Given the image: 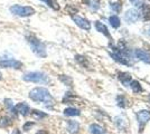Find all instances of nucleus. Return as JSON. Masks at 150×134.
<instances>
[{"label":"nucleus","instance_id":"nucleus-1","mask_svg":"<svg viewBox=\"0 0 150 134\" xmlns=\"http://www.w3.org/2000/svg\"><path fill=\"white\" fill-rule=\"evenodd\" d=\"M110 55L114 60L119 62L121 64L128 65V66H131L133 64L130 49L128 48L125 41H120L118 47H113L112 53H110Z\"/></svg>","mask_w":150,"mask_h":134},{"label":"nucleus","instance_id":"nucleus-2","mask_svg":"<svg viewBox=\"0 0 150 134\" xmlns=\"http://www.w3.org/2000/svg\"><path fill=\"white\" fill-rule=\"evenodd\" d=\"M29 97L35 102H53V98L50 96V92L46 88H43V87H36V88L31 89L30 93H29Z\"/></svg>","mask_w":150,"mask_h":134},{"label":"nucleus","instance_id":"nucleus-3","mask_svg":"<svg viewBox=\"0 0 150 134\" xmlns=\"http://www.w3.org/2000/svg\"><path fill=\"white\" fill-rule=\"evenodd\" d=\"M27 41L30 45V48L31 51H34V54H36L38 57H46V55H47L46 54V46L39 39L30 35V36H27Z\"/></svg>","mask_w":150,"mask_h":134},{"label":"nucleus","instance_id":"nucleus-4","mask_svg":"<svg viewBox=\"0 0 150 134\" xmlns=\"http://www.w3.org/2000/svg\"><path fill=\"white\" fill-rule=\"evenodd\" d=\"M23 79L25 82H31V83H48V77L40 72H30L24 75Z\"/></svg>","mask_w":150,"mask_h":134},{"label":"nucleus","instance_id":"nucleus-5","mask_svg":"<svg viewBox=\"0 0 150 134\" xmlns=\"http://www.w3.org/2000/svg\"><path fill=\"white\" fill-rule=\"evenodd\" d=\"M10 11L13 15L19 16V17H29V16H33L35 13V9L28 6L23 7V6H18V5H13V6L10 7Z\"/></svg>","mask_w":150,"mask_h":134},{"label":"nucleus","instance_id":"nucleus-6","mask_svg":"<svg viewBox=\"0 0 150 134\" xmlns=\"http://www.w3.org/2000/svg\"><path fill=\"white\" fill-rule=\"evenodd\" d=\"M72 19L74 21L76 25L79 26L80 28L82 29H84V30H90L91 29V24H90V21L88 19H85V18H82L80 16H76V15H73L72 16Z\"/></svg>","mask_w":150,"mask_h":134},{"label":"nucleus","instance_id":"nucleus-7","mask_svg":"<svg viewBox=\"0 0 150 134\" xmlns=\"http://www.w3.org/2000/svg\"><path fill=\"white\" fill-rule=\"evenodd\" d=\"M23 66V64L16 60V59H5V60H0V67H4V68H8V67H13L16 69H19L20 67Z\"/></svg>","mask_w":150,"mask_h":134},{"label":"nucleus","instance_id":"nucleus-8","mask_svg":"<svg viewBox=\"0 0 150 134\" xmlns=\"http://www.w3.org/2000/svg\"><path fill=\"white\" fill-rule=\"evenodd\" d=\"M139 18H140V13L136 9H130L125 15V19L128 22H136Z\"/></svg>","mask_w":150,"mask_h":134},{"label":"nucleus","instance_id":"nucleus-9","mask_svg":"<svg viewBox=\"0 0 150 134\" xmlns=\"http://www.w3.org/2000/svg\"><path fill=\"white\" fill-rule=\"evenodd\" d=\"M134 55H136V57L139 58L140 60L150 64V55L147 51H142V49H136V51H134Z\"/></svg>","mask_w":150,"mask_h":134},{"label":"nucleus","instance_id":"nucleus-10","mask_svg":"<svg viewBox=\"0 0 150 134\" xmlns=\"http://www.w3.org/2000/svg\"><path fill=\"white\" fill-rule=\"evenodd\" d=\"M13 111L15 113H19V114L26 116V115L28 114V112H29V106L27 104H25V103H19L18 105H16V107Z\"/></svg>","mask_w":150,"mask_h":134},{"label":"nucleus","instance_id":"nucleus-11","mask_svg":"<svg viewBox=\"0 0 150 134\" xmlns=\"http://www.w3.org/2000/svg\"><path fill=\"white\" fill-rule=\"evenodd\" d=\"M95 28H96V30H98V32H102L104 36H106L108 38L112 40V37H111V35L109 34V30H108V28L105 27V25H103V24L100 22V21H96V22H95Z\"/></svg>","mask_w":150,"mask_h":134},{"label":"nucleus","instance_id":"nucleus-12","mask_svg":"<svg viewBox=\"0 0 150 134\" xmlns=\"http://www.w3.org/2000/svg\"><path fill=\"white\" fill-rule=\"evenodd\" d=\"M110 7L113 11L120 13L122 10V1L121 0H111L110 1Z\"/></svg>","mask_w":150,"mask_h":134},{"label":"nucleus","instance_id":"nucleus-13","mask_svg":"<svg viewBox=\"0 0 150 134\" xmlns=\"http://www.w3.org/2000/svg\"><path fill=\"white\" fill-rule=\"evenodd\" d=\"M119 79L125 84V86H128V85H129V82L131 81V75H130L129 73H120Z\"/></svg>","mask_w":150,"mask_h":134},{"label":"nucleus","instance_id":"nucleus-14","mask_svg":"<svg viewBox=\"0 0 150 134\" xmlns=\"http://www.w3.org/2000/svg\"><path fill=\"white\" fill-rule=\"evenodd\" d=\"M150 119V112L149 111H141L139 114H138V120L140 122H147Z\"/></svg>","mask_w":150,"mask_h":134},{"label":"nucleus","instance_id":"nucleus-15","mask_svg":"<svg viewBox=\"0 0 150 134\" xmlns=\"http://www.w3.org/2000/svg\"><path fill=\"white\" fill-rule=\"evenodd\" d=\"M141 15L146 20H149L150 19V6L148 5H142L141 6Z\"/></svg>","mask_w":150,"mask_h":134},{"label":"nucleus","instance_id":"nucleus-16","mask_svg":"<svg viewBox=\"0 0 150 134\" xmlns=\"http://www.w3.org/2000/svg\"><path fill=\"white\" fill-rule=\"evenodd\" d=\"M11 124H13V122L10 120V117H8V116H4V117L0 119V128H8V126H10Z\"/></svg>","mask_w":150,"mask_h":134},{"label":"nucleus","instance_id":"nucleus-17","mask_svg":"<svg viewBox=\"0 0 150 134\" xmlns=\"http://www.w3.org/2000/svg\"><path fill=\"white\" fill-rule=\"evenodd\" d=\"M42 1H44L45 4H46L47 6H50L52 9H54V10H59V5H58V2H57L56 0H42Z\"/></svg>","mask_w":150,"mask_h":134},{"label":"nucleus","instance_id":"nucleus-18","mask_svg":"<svg viewBox=\"0 0 150 134\" xmlns=\"http://www.w3.org/2000/svg\"><path fill=\"white\" fill-rule=\"evenodd\" d=\"M109 21H110V24H111V26H112L113 28L120 27V19L118 16H111V17L109 18Z\"/></svg>","mask_w":150,"mask_h":134},{"label":"nucleus","instance_id":"nucleus-19","mask_svg":"<svg viewBox=\"0 0 150 134\" xmlns=\"http://www.w3.org/2000/svg\"><path fill=\"white\" fill-rule=\"evenodd\" d=\"M64 114L67 115V116H77L80 115V111L76 109H72V107H69L64 111Z\"/></svg>","mask_w":150,"mask_h":134},{"label":"nucleus","instance_id":"nucleus-20","mask_svg":"<svg viewBox=\"0 0 150 134\" xmlns=\"http://www.w3.org/2000/svg\"><path fill=\"white\" fill-rule=\"evenodd\" d=\"M85 2H86V4H88V6L91 7L93 10H98V9H99V7H100V2H99V0H86Z\"/></svg>","mask_w":150,"mask_h":134},{"label":"nucleus","instance_id":"nucleus-21","mask_svg":"<svg viewBox=\"0 0 150 134\" xmlns=\"http://www.w3.org/2000/svg\"><path fill=\"white\" fill-rule=\"evenodd\" d=\"M75 59H76V62L77 63H80L82 66H85V67H88V59L86 57H84V56H81V55H76L75 56Z\"/></svg>","mask_w":150,"mask_h":134},{"label":"nucleus","instance_id":"nucleus-22","mask_svg":"<svg viewBox=\"0 0 150 134\" xmlns=\"http://www.w3.org/2000/svg\"><path fill=\"white\" fill-rule=\"evenodd\" d=\"M69 132H72V133H74L76 132L77 130H79V124L74 121H69V128H67Z\"/></svg>","mask_w":150,"mask_h":134},{"label":"nucleus","instance_id":"nucleus-23","mask_svg":"<svg viewBox=\"0 0 150 134\" xmlns=\"http://www.w3.org/2000/svg\"><path fill=\"white\" fill-rule=\"evenodd\" d=\"M130 86L132 87L133 92H136V93H138V92H141V91H142V88H141V85H140V83H139L138 81H133Z\"/></svg>","mask_w":150,"mask_h":134},{"label":"nucleus","instance_id":"nucleus-24","mask_svg":"<svg viewBox=\"0 0 150 134\" xmlns=\"http://www.w3.org/2000/svg\"><path fill=\"white\" fill-rule=\"evenodd\" d=\"M31 116H33V117H35V119H42V117H45L46 114L43 113V112H40V111H36V109H34V111L31 112Z\"/></svg>","mask_w":150,"mask_h":134},{"label":"nucleus","instance_id":"nucleus-25","mask_svg":"<svg viewBox=\"0 0 150 134\" xmlns=\"http://www.w3.org/2000/svg\"><path fill=\"white\" fill-rule=\"evenodd\" d=\"M91 131L93 134H101L102 133V128L99 125H91Z\"/></svg>","mask_w":150,"mask_h":134},{"label":"nucleus","instance_id":"nucleus-26","mask_svg":"<svg viewBox=\"0 0 150 134\" xmlns=\"http://www.w3.org/2000/svg\"><path fill=\"white\" fill-rule=\"evenodd\" d=\"M59 78H61V81H62V82H64V83L67 84V85H71V84H72V79L69 78V77H66V76H64V75H63V76H61Z\"/></svg>","mask_w":150,"mask_h":134},{"label":"nucleus","instance_id":"nucleus-27","mask_svg":"<svg viewBox=\"0 0 150 134\" xmlns=\"http://www.w3.org/2000/svg\"><path fill=\"white\" fill-rule=\"evenodd\" d=\"M34 125H35V123H33V122H27L26 124H24V130H25V131H29Z\"/></svg>","mask_w":150,"mask_h":134},{"label":"nucleus","instance_id":"nucleus-28","mask_svg":"<svg viewBox=\"0 0 150 134\" xmlns=\"http://www.w3.org/2000/svg\"><path fill=\"white\" fill-rule=\"evenodd\" d=\"M130 1H131L134 6H138V7H141L144 5V0H130Z\"/></svg>","mask_w":150,"mask_h":134},{"label":"nucleus","instance_id":"nucleus-29","mask_svg":"<svg viewBox=\"0 0 150 134\" xmlns=\"http://www.w3.org/2000/svg\"><path fill=\"white\" fill-rule=\"evenodd\" d=\"M66 10H67V11H69V13H71V15H72V13H75L76 11H77V9H76V8H73V7H71V6L66 7Z\"/></svg>","mask_w":150,"mask_h":134},{"label":"nucleus","instance_id":"nucleus-30","mask_svg":"<svg viewBox=\"0 0 150 134\" xmlns=\"http://www.w3.org/2000/svg\"><path fill=\"white\" fill-rule=\"evenodd\" d=\"M36 134H48V132H46V131H44V130H40V131H38Z\"/></svg>","mask_w":150,"mask_h":134},{"label":"nucleus","instance_id":"nucleus-31","mask_svg":"<svg viewBox=\"0 0 150 134\" xmlns=\"http://www.w3.org/2000/svg\"><path fill=\"white\" fill-rule=\"evenodd\" d=\"M11 134H20V131H19V130H13Z\"/></svg>","mask_w":150,"mask_h":134},{"label":"nucleus","instance_id":"nucleus-32","mask_svg":"<svg viewBox=\"0 0 150 134\" xmlns=\"http://www.w3.org/2000/svg\"><path fill=\"white\" fill-rule=\"evenodd\" d=\"M0 79H1V73H0Z\"/></svg>","mask_w":150,"mask_h":134},{"label":"nucleus","instance_id":"nucleus-33","mask_svg":"<svg viewBox=\"0 0 150 134\" xmlns=\"http://www.w3.org/2000/svg\"><path fill=\"white\" fill-rule=\"evenodd\" d=\"M149 101H150V96H149Z\"/></svg>","mask_w":150,"mask_h":134},{"label":"nucleus","instance_id":"nucleus-34","mask_svg":"<svg viewBox=\"0 0 150 134\" xmlns=\"http://www.w3.org/2000/svg\"><path fill=\"white\" fill-rule=\"evenodd\" d=\"M149 34H150V30H149Z\"/></svg>","mask_w":150,"mask_h":134}]
</instances>
